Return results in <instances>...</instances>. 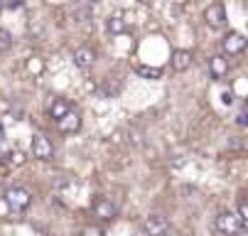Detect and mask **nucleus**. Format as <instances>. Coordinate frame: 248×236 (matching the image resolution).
Instances as JSON below:
<instances>
[{
  "mask_svg": "<svg viewBox=\"0 0 248 236\" xmlns=\"http://www.w3.org/2000/svg\"><path fill=\"white\" fill-rule=\"evenodd\" d=\"M246 47H248V40L241 35V32H226V37L221 40V49H224V54H229V57L241 54Z\"/></svg>",
  "mask_w": 248,
  "mask_h": 236,
  "instance_id": "obj_6",
  "label": "nucleus"
},
{
  "mask_svg": "<svg viewBox=\"0 0 248 236\" xmlns=\"http://www.w3.org/2000/svg\"><path fill=\"white\" fill-rule=\"evenodd\" d=\"M32 155L42 160V162H49L54 157V145L47 136H32Z\"/></svg>",
  "mask_w": 248,
  "mask_h": 236,
  "instance_id": "obj_7",
  "label": "nucleus"
},
{
  "mask_svg": "<svg viewBox=\"0 0 248 236\" xmlns=\"http://www.w3.org/2000/svg\"><path fill=\"white\" fill-rule=\"evenodd\" d=\"M143 231L148 236H165V234H170V219L165 214H160V212H153V214L145 217Z\"/></svg>",
  "mask_w": 248,
  "mask_h": 236,
  "instance_id": "obj_4",
  "label": "nucleus"
},
{
  "mask_svg": "<svg viewBox=\"0 0 248 236\" xmlns=\"http://www.w3.org/2000/svg\"><path fill=\"white\" fill-rule=\"evenodd\" d=\"M236 212H238V217L248 224V199H238V207H236Z\"/></svg>",
  "mask_w": 248,
  "mask_h": 236,
  "instance_id": "obj_18",
  "label": "nucleus"
},
{
  "mask_svg": "<svg viewBox=\"0 0 248 236\" xmlns=\"http://www.w3.org/2000/svg\"><path fill=\"white\" fill-rule=\"evenodd\" d=\"M25 160H27V157H25V153H22V150H13V153L8 155V162H10V165H15V167L25 165Z\"/></svg>",
  "mask_w": 248,
  "mask_h": 236,
  "instance_id": "obj_16",
  "label": "nucleus"
},
{
  "mask_svg": "<svg viewBox=\"0 0 248 236\" xmlns=\"http://www.w3.org/2000/svg\"><path fill=\"white\" fill-rule=\"evenodd\" d=\"M57 126H59V130H62V133H79V128H81V116L72 109L64 118H59V121H57Z\"/></svg>",
  "mask_w": 248,
  "mask_h": 236,
  "instance_id": "obj_11",
  "label": "nucleus"
},
{
  "mask_svg": "<svg viewBox=\"0 0 248 236\" xmlns=\"http://www.w3.org/2000/svg\"><path fill=\"white\" fill-rule=\"evenodd\" d=\"M91 214L98 221H113L118 217V209H116V205H113L108 197H96L93 205H91Z\"/></svg>",
  "mask_w": 248,
  "mask_h": 236,
  "instance_id": "obj_5",
  "label": "nucleus"
},
{
  "mask_svg": "<svg viewBox=\"0 0 248 236\" xmlns=\"http://www.w3.org/2000/svg\"><path fill=\"white\" fill-rule=\"evenodd\" d=\"M221 104H224V106H231V104H233V94H231V91H224V94H221Z\"/></svg>",
  "mask_w": 248,
  "mask_h": 236,
  "instance_id": "obj_20",
  "label": "nucleus"
},
{
  "mask_svg": "<svg viewBox=\"0 0 248 236\" xmlns=\"http://www.w3.org/2000/svg\"><path fill=\"white\" fill-rule=\"evenodd\" d=\"M138 74L143 77V79H162V69L160 66H148V64H143V66H138Z\"/></svg>",
  "mask_w": 248,
  "mask_h": 236,
  "instance_id": "obj_14",
  "label": "nucleus"
},
{
  "mask_svg": "<svg viewBox=\"0 0 248 236\" xmlns=\"http://www.w3.org/2000/svg\"><path fill=\"white\" fill-rule=\"evenodd\" d=\"M204 22L209 30H224L229 25V17H226V8L221 3H211L206 10H204Z\"/></svg>",
  "mask_w": 248,
  "mask_h": 236,
  "instance_id": "obj_3",
  "label": "nucleus"
},
{
  "mask_svg": "<svg viewBox=\"0 0 248 236\" xmlns=\"http://www.w3.org/2000/svg\"><path fill=\"white\" fill-rule=\"evenodd\" d=\"M246 221L238 217V212H219L214 219V229L221 236H243L246 234Z\"/></svg>",
  "mask_w": 248,
  "mask_h": 236,
  "instance_id": "obj_1",
  "label": "nucleus"
},
{
  "mask_svg": "<svg viewBox=\"0 0 248 236\" xmlns=\"http://www.w3.org/2000/svg\"><path fill=\"white\" fill-rule=\"evenodd\" d=\"M236 123H238V126H246V128H248V104H246V109H243V111H241V113L236 116Z\"/></svg>",
  "mask_w": 248,
  "mask_h": 236,
  "instance_id": "obj_19",
  "label": "nucleus"
},
{
  "mask_svg": "<svg viewBox=\"0 0 248 236\" xmlns=\"http://www.w3.org/2000/svg\"><path fill=\"white\" fill-rule=\"evenodd\" d=\"M229 69H231V66H229V59L224 54H214L209 59V72H211L214 79H224L229 74Z\"/></svg>",
  "mask_w": 248,
  "mask_h": 236,
  "instance_id": "obj_10",
  "label": "nucleus"
},
{
  "mask_svg": "<svg viewBox=\"0 0 248 236\" xmlns=\"http://www.w3.org/2000/svg\"><path fill=\"white\" fill-rule=\"evenodd\" d=\"M170 64L174 72H187L192 66V52L189 49H174L172 57H170Z\"/></svg>",
  "mask_w": 248,
  "mask_h": 236,
  "instance_id": "obj_9",
  "label": "nucleus"
},
{
  "mask_svg": "<svg viewBox=\"0 0 248 236\" xmlns=\"http://www.w3.org/2000/svg\"><path fill=\"white\" fill-rule=\"evenodd\" d=\"M22 5V0H13V3H10V8H20Z\"/></svg>",
  "mask_w": 248,
  "mask_h": 236,
  "instance_id": "obj_21",
  "label": "nucleus"
},
{
  "mask_svg": "<svg viewBox=\"0 0 248 236\" xmlns=\"http://www.w3.org/2000/svg\"><path fill=\"white\" fill-rule=\"evenodd\" d=\"M246 104H248V98H246Z\"/></svg>",
  "mask_w": 248,
  "mask_h": 236,
  "instance_id": "obj_24",
  "label": "nucleus"
},
{
  "mask_svg": "<svg viewBox=\"0 0 248 236\" xmlns=\"http://www.w3.org/2000/svg\"><path fill=\"white\" fill-rule=\"evenodd\" d=\"M72 59H74V64L79 66V69H91L93 66V62H96V54H93V49L91 47H77L74 49V54H72Z\"/></svg>",
  "mask_w": 248,
  "mask_h": 236,
  "instance_id": "obj_8",
  "label": "nucleus"
},
{
  "mask_svg": "<svg viewBox=\"0 0 248 236\" xmlns=\"http://www.w3.org/2000/svg\"><path fill=\"white\" fill-rule=\"evenodd\" d=\"M10 47H13V35L5 27H0V52H8Z\"/></svg>",
  "mask_w": 248,
  "mask_h": 236,
  "instance_id": "obj_15",
  "label": "nucleus"
},
{
  "mask_svg": "<svg viewBox=\"0 0 248 236\" xmlns=\"http://www.w3.org/2000/svg\"><path fill=\"white\" fill-rule=\"evenodd\" d=\"M165 236H167V234H165Z\"/></svg>",
  "mask_w": 248,
  "mask_h": 236,
  "instance_id": "obj_25",
  "label": "nucleus"
},
{
  "mask_svg": "<svg viewBox=\"0 0 248 236\" xmlns=\"http://www.w3.org/2000/svg\"><path fill=\"white\" fill-rule=\"evenodd\" d=\"M69 111H72V104H69L66 98H54L52 104H49V116L54 118V121H59V118H64Z\"/></svg>",
  "mask_w": 248,
  "mask_h": 236,
  "instance_id": "obj_12",
  "label": "nucleus"
},
{
  "mask_svg": "<svg viewBox=\"0 0 248 236\" xmlns=\"http://www.w3.org/2000/svg\"><path fill=\"white\" fill-rule=\"evenodd\" d=\"M86 3H98V0H86Z\"/></svg>",
  "mask_w": 248,
  "mask_h": 236,
  "instance_id": "obj_23",
  "label": "nucleus"
},
{
  "mask_svg": "<svg viewBox=\"0 0 248 236\" xmlns=\"http://www.w3.org/2000/svg\"><path fill=\"white\" fill-rule=\"evenodd\" d=\"M3 202L13 209V212H25L32 205V192L25 187H8L3 194Z\"/></svg>",
  "mask_w": 248,
  "mask_h": 236,
  "instance_id": "obj_2",
  "label": "nucleus"
},
{
  "mask_svg": "<svg viewBox=\"0 0 248 236\" xmlns=\"http://www.w3.org/2000/svg\"><path fill=\"white\" fill-rule=\"evenodd\" d=\"M0 13H3V0H0Z\"/></svg>",
  "mask_w": 248,
  "mask_h": 236,
  "instance_id": "obj_22",
  "label": "nucleus"
},
{
  "mask_svg": "<svg viewBox=\"0 0 248 236\" xmlns=\"http://www.w3.org/2000/svg\"><path fill=\"white\" fill-rule=\"evenodd\" d=\"M106 30H108L111 35H123V32L128 30V20L123 15H111L108 20H106Z\"/></svg>",
  "mask_w": 248,
  "mask_h": 236,
  "instance_id": "obj_13",
  "label": "nucleus"
},
{
  "mask_svg": "<svg viewBox=\"0 0 248 236\" xmlns=\"http://www.w3.org/2000/svg\"><path fill=\"white\" fill-rule=\"evenodd\" d=\"M81 236H106V234H103V226H98V224H91V226H84Z\"/></svg>",
  "mask_w": 248,
  "mask_h": 236,
  "instance_id": "obj_17",
  "label": "nucleus"
}]
</instances>
